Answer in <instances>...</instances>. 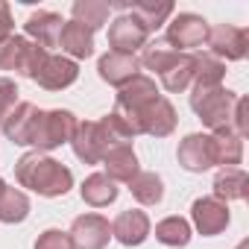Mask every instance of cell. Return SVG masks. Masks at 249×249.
I'll list each match as a JSON object with an SVG mask.
<instances>
[{
    "instance_id": "obj_3",
    "label": "cell",
    "mask_w": 249,
    "mask_h": 249,
    "mask_svg": "<svg viewBox=\"0 0 249 249\" xmlns=\"http://www.w3.org/2000/svg\"><path fill=\"white\" fill-rule=\"evenodd\" d=\"M234 106H237V94H234V91H229V88H223V85H208V88L194 85L191 108L196 111V117L205 123L211 132L231 129Z\"/></svg>"
},
{
    "instance_id": "obj_15",
    "label": "cell",
    "mask_w": 249,
    "mask_h": 249,
    "mask_svg": "<svg viewBox=\"0 0 249 249\" xmlns=\"http://www.w3.org/2000/svg\"><path fill=\"white\" fill-rule=\"evenodd\" d=\"M62 27H65L62 15L47 12V9L30 12V18H27V24H24L27 38H30L33 44H38L41 50H47V53H50L53 47H59V33H62Z\"/></svg>"
},
{
    "instance_id": "obj_5",
    "label": "cell",
    "mask_w": 249,
    "mask_h": 249,
    "mask_svg": "<svg viewBox=\"0 0 249 249\" xmlns=\"http://www.w3.org/2000/svg\"><path fill=\"white\" fill-rule=\"evenodd\" d=\"M71 147H73V156L85 164H100L106 159V153L111 147H117L106 126H103V120H85V123H76V132L71 138Z\"/></svg>"
},
{
    "instance_id": "obj_35",
    "label": "cell",
    "mask_w": 249,
    "mask_h": 249,
    "mask_svg": "<svg viewBox=\"0 0 249 249\" xmlns=\"http://www.w3.org/2000/svg\"><path fill=\"white\" fill-rule=\"evenodd\" d=\"M12 30H15L12 9H9V3H3V0H0V44L12 38Z\"/></svg>"
},
{
    "instance_id": "obj_37",
    "label": "cell",
    "mask_w": 249,
    "mask_h": 249,
    "mask_svg": "<svg viewBox=\"0 0 249 249\" xmlns=\"http://www.w3.org/2000/svg\"><path fill=\"white\" fill-rule=\"evenodd\" d=\"M6 188H9V185H6L3 179H0V196H3V191H6Z\"/></svg>"
},
{
    "instance_id": "obj_23",
    "label": "cell",
    "mask_w": 249,
    "mask_h": 249,
    "mask_svg": "<svg viewBox=\"0 0 249 249\" xmlns=\"http://www.w3.org/2000/svg\"><path fill=\"white\" fill-rule=\"evenodd\" d=\"M79 194H82V202H88L91 208H106V205H111L117 199V185L106 173H91L82 182Z\"/></svg>"
},
{
    "instance_id": "obj_26",
    "label": "cell",
    "mask_w": 249,
    "mask_h": 249,
    "mask_svg": "<svg viewBox=\"0 0 249 249\" xmlns=\"http://www.w3.org/2000/svg\"><path fill=\"white\" fill-rule=\"evenodd\" d=\"M226 76V65L211 56V53H196L194 56V85L208 88V85H223Z\"/></svg>"
},
{
    "instance_id": "obj_34",
    "label": "cell",
    "mask_w": 249,
    "mask_h": 249,
    "mask_svg": "<svg viewBox=\"0 0 249 249\" xmlns=\"http://www.w3.org/2000/svg\"><path fill=\"white\" fill-rule=\"evenodd\" d=\"M246 108H249L246 97H237V106H234V117H231V132H234L237 138H243V135L249 132V120H246Z\"/></svg>"
},
{
    "instance_id": "obj_2",
    "label": "cell",
    "mask_w": 249,
    "mask_h": 249,
    "mask_svg": "<svg viewBox=\"0 0 249 249\" xmlns=\"http://www.w3.org/2000/svg\"><path fill=\"white\" fill-rule=\"evenodd\" d=\"M159 97H161V94H159V88H156V79L138 73L132 82H126V85L117 91V97H114V111H111V114H117L123 123H126V126L132 129V135H141V117H144V111H147Z\"/></svg>"
},
{
    "instance_id": "obj_9",
    "label": "cell",
    "mask_w": 249,
    "mask_h": 249,
    "mask_svg": "<svg viewBox=\"0 0 249 249\" xmlns=\"http://www.w3.org/2000/svg\"><path fill=\"white\" fill-rule=\"evenodd\" d=\"M208 24H205V18H199V15H194V12H179L170 24H167V36H164V41L173 47V50H196V47H202L205 41H208Z\"/></svg>"
},
{
    "instance_id": "obj_8",
    "label": "cell",
    "mask_w": 249,
    "mask_h": 249,
    "mask_svg": "<svg viewBox=\"0 0 249 249\" xmlns=\"http://www.w3.org/2000/svg\"><path fill=\"white\" fill-rule=\"evenodd\" d=\"M176 159H179V164L188 173H205V170H211L214 164H220L214 135L194 132V135L182 138L179 141V150H176Z\"/></svg>"
},
{
    "instance_id": "obj_1",
    "label": "cell",
    "mask_w": 249,
    "mask_h": 249,
    "mask_svg": "<svg viewBox=\"0 0 249 249\" xmlns=\"http://www.w3.org/2000/svg\"><path fill=\"white\" fill-rule=\"evenodd\" d=\"M15 179L38 196H65L73 188V173L44 153H24L15 161Z\"/></svg>"
},
{
    "instance_id": "obj_19",
    "label": "cell",
    "mask_w": 249,
    "mask_h": 249,
    "mask_svg": "<svg viewBox=\"0 0 249 249\" xmlns=\"http://www.w3.org/2000/svg\"><path fill=\"white\" fill-rule=\"evenodd\" d=\"M106 167V176L117 185V182H132L141 170H138V156L132 150V144H120V147H111L106 153V159L100 161Z\"/></svg>"
},
{
    "instance_id": "obj_7",
    "label": "cell",
    "mask_w": 249,
    "mask_h": 249,
    "mask_svg": "<svg viewBox=\"0 0 249 249\" xmlns=\"http://www.w3.org/2000/svg\"><path fill=\"white\" fill-rule=\"evenodd\" d=\"M76 76H79V65L73 59L56 56V53H44L30 79L36 85L47 88V91H65V88H71L76 82Z\"/></svg>"
},
{
    "instance_id": "obj_4",
    "label": "cell",
    "mask_w": 249,
    "mask_h": 249,
    "mask_svg": "<svg viewBox=\"0 0 249 249\" xmlns=\"http://www.w3.org/2000/svg\"><path fill=\"white\" fill-rule=\"evenodd\" d=\"M76 114L68 111V108H50V111H41V120H38V129H36V138H33V147L36 153H50L62 144H71L73 132H76Z\"/></svg>"
},
{
    "instance_id": "obj_36",
    "label": "cell",
    "mask_w": 249,
    "mask_h": 249,
    "mask_svg": "<svg viewBox=\"0 0 249 249\" xmlns=\"http://www.w3.org/2000/svg\"><path fill=\"white\" fill-rule=\"evenodd\" d=\"M234 249H249V240H240V243H237Z\"/></svg>"
},
{
    "instance_id": "obj_18",
    "label": "cell",
    "mask_w": 249,
    "mask_h": 249,
    "mask_svg": "<svg viewBox=\"0 0 249 249\" xmlns=\"http://www.w3.org/2000/svg\"><path fill=\"white\" fill-rule=\"evenodd\" d=\"M176 108L167 97H159L141 117V135H153V138H167L176 129Z\"/></svg>"
},
{
    "instance_id": "obj_6",
    "label": "cell",
    "mask_w": 249,
    "mask_h": 249,
    "mask_svg": "<svg viewBox=\"0 0 249 249\" xmlns=\"http://www.w3.org/2000/svg\"><path fill=\"white\" fill-rule=\"evenodd\" d=\"M44 53L47 50H41L30 38L12 36L9 41L0 44V71H9L15 76H33V71L38 68V62H41Z\"/></svg>"
},
{
    "instance_id": "obj_31",
    "label": "cell",
    "mask_w": 249,
    "mask_h": 249,
    "mask_svg": "<svg viewBox=\"0 0 249 249\" xmlns=\"http://www.w3.org/2000/svg\"><path fill=\"white\" fill-rule=\"evenodd\" d=\"M214 141H217V159L223 167H237L243 161V138H237L231 129H220V132H211Z\"/></svg>"
},
{
    "instance_id": "obj_10",
    "label": "cell",
    "mask_w": 249,
    "mask_h": 249,
    "mask_svg": "<svg viewBox=\"0 0 249 249\" xmlns=\"http://www.w3.org/2000/svg\"><path fill=\"white\" fill-rule=\"evenodd\" d=\"M208 53L217 56L223 65L226 62H240L249 50V33L243 27H231V24H217L214 30H208Z\"/></svg>"
},
{
    "instance_id": "obj_12",
    "label": "cell",
    "mask_w": 249,
    "mask_h": 249,
    "mask_svg": "<svg viewBox=\"0 0 249 249\" xmlns=\"http://www.w3.org/2000/svg\"><path fill=\"white\" fill-rule=\"evenodd\" d=\"M68 234L73 249H106L111 240V223L103 214H79Z\"/></svg>"
},
{
    "instance_id": "obj_16",
    "label": "cell",
    "mask_w": 249,
    "mask_h": 249,
    "mask_svg": "<svg viewBox=\"0 0 249 249\" xmlns=\"http://www.w3.org/2000/svg\"><path fill=\"white\" fill-rule=\"evenodd\" d=\"M141 71V62L138 56H126V53H106L100 56L97 62V73L103 82L114 85V88H123L126 82H132Z\"/></svg>"
},
{
    "instance_id": "obj_33",
    "label": "cell",
    "mask_w": 249,
    "mask_h": 249,
    "mask_svg": "<svg viewBox=\"0 0 249 249\" xmlns=\"http://www.w3.org/2000/svg\"><path fill=\"white\" fill-rule=\"evenodd\" d=\"M36 249H73V243H71V234H68V231H62V229H47V231L38 234Z\"/></svg>"
},
{
    "instance_id": "obj_24",
    "label": "cell",
    "mask_w": 249,
    "mask_h": 249,
    "mask_svg": "<svg viewBox=\"0 0 249 249\" xmlns=\"http://www.w3.org/2000/svg\"><path fill=\"white\" fill-rule=\"evenodd\" d=\"M159 76H161L164 91H170V94L185 91V88L194 82V56H191V53H179Z\"/></svg>"
},
{
    "instance_id": "obj_30",
    "label": "cell",
    "mask_w": 249,
    "mask_h": 249,
    "mask_svg": "<svg viewBox=\"0 0 249 249\" xmlns=\"http://www.w3.org/2000/svg\"><path fill=\"white\" fill-rule=\"evenodd\" d=\"M179 56V50H173L164 38H156V41H147L144 47H141V65L147 68V71H156V73H161L173 59Z\"/></svg>"
},
{
    "instance_id": "obj_21",
    "label": "cell",
    "mask_w": 249,
    "mask_h": 249,
    "mask_svg": "<svg viewBox=\"0 0 249 249\" xmlns=\"http://www.w3.org/2000/svg\"><path fill=\"white\" fill-rule=\"evenodd\" d=\"M129 15L150 36L153 30H159L161 24H167V18L173 15V3H170V0H138V3L129 6Z\"/></svg>"
},
{
    "instance_id": "obj_28",
    "label": "cell",
    "mask_w": 249,
    "mask_h": 249,
    "mask_svg": "<svg viewBox=\"0 0 249 249\" xmlns=\"http://www.w3.org/2000/svg\"><path fill=\"white\" fill-rule=\"evenodd\" d=\"M156 240L164 246H188L191 243V223L185 217H164L156 223Z\"/></svg>"
},
{
    "instance_id": "obj_11",
    "label": "cell",
    "mask_w": 249,
    "mask_h": 249,
    "mask_svg": "<svg viewBox=\"0 0 249 249\" xmlns=\"http://www.w3.org/2000/svg\"><path fill=\"white\" fill-rule=\"evenodd\" d=\"M41 111H44V108H38L36 103L18 100V106L6 114V120H3V126H0V132H3L12 144L33 147V138H36V129H38Z\"/></svg>"
},
{
    "instance_id": "obj_14",
    "label": "cell",
    "mask_w": 249,
    "mask_h": 249,
    "mask_svg": "<svg viewBox=\"0 0 249 249\" xmlns=\"http://www.w3.org/2000/svg\"><path fill=\"white\" fill-rule=\"evenodd\" d=\"M108 44H111V53H126V56H135L144 44H147V33L144 27L126 12L111 21L108 27Z\"/></svg>"
},
{
    "instance_id": "obj_17",
    "label": "cell",
    "mask_w": 249,
    "mask_h": 249,
    "mask_svg": "<svg viewBox=\"0 0 249 249\" xmlns=\"http://www.w3.org/2000/svg\"><path fill=\"white\" fill-rule=\"evenodd\" d=\"M111 237H117L123 246H141L150 237V217L138 208L120 211L111 223Z\"/></svg>"
},
{
    "instance_id": "obj_27",
    "label": "cell",
    "mask_w": 249,
    "mask_h": 249,
    "mask_svg": "<svg viewBox=\"0 0 249 249\" xmlns=\"http://www.w3.org/2000/svg\"><path fill=\"white\" fill-rule=\"evenodd\" d=\"M129 191H132V196L141 205H159L164 199V182H161L159 173H150V170L147 173H138L129 182Z\"/></svg>"
},
{
    "instance_id": "obj_22",
    "label": "cell",
    "mask_w": 249,
    "mask_h": 249,
    "mask_svg": "<svg viewBox=\"0 0 249 249\" xmlns=\"http://www.w3.org/2000/svg\"><path fill=\"white\" fill-rule=\"evenodd\" d=\"M246 185H249V176L243 167H223L217 176H214V196L220 202H231V199H243L246 196Z\"/></svg>"
},
{
    "instance_id": "obj_29",
    "label": "cell",
    "mask_w": 249,
    "mask_h": 249,
    "mask_svg": "<svg viewBox=\"0 0 249 249\" xmlns=\"http://www.w3.org/2000/svg\"><path fill=\"white\" fill-rule=\"evenodd\" d=\"M30 217V199L18 188H6L0 196V223H24Z\"/></svg>"
},
{
    "instance_id": "obj_20",
    "label": "cell",
    "mask_w": 249,
    "mask_h": 249,
    "mask_svg": "<svg viewBox=\"0 0 249 249\" xmlns=\"http://www.w3.org/2000/svg\"><path fill=\"white\" fill-rule=\"evenodd\" d=\"M59 47H62V56H68L73 62L88 59V56H94V33L76 21H65V27L59 33Z\"/></svg>"
},
{
    "instance_id": "obj_13",
    "label": "cell",
    "mask_w": 249,
    "mask_h": 249,
    "mask_svg": "<svg viewBox=\"0 0 249 249\" xmlns=\"http://www.w3.org/2000/svg\"><path fill=\"white\" fill-rule=\"evenodd\" d=\"M191 220H194V226H196L199 234L211 237V234L226 231V226H229L231 217H229V205L220 202L217 196H199L191 205Z\"/></svg>"
},
{
    "instance_id": "obj_25",
    "label": "cell",
    "mask_w": 249,
    "mask_h": 249,
    "mask_svg": "<svg viewBox=\"0 0 249 249\" xmlns=\"http://www.w3.org/2000/svg\"><path fill=\"white\" fill-rule=\"evenodd\" d=\"M71 12H73V21L76 24H82L85 30H100V27H106L108 24V12H111V6L106 3V0H76V3L71 6Z\"/></svg>"
},
{
    "instance_id": "obj_32",
    "label": "cell",
    "mask_w": 249,
    "mask_h": 249,
    "mask_svg": "<svg viewBox=\"0 0 249 249\" xmlns=\"http://www.w3.org/2000/svg\"><path fill=\"white\" fill-rule=\"evenodd\" d=\"M18 106V85L6 76H0V126H3L6 114Z\"/></svg>"
}]
</instances>
